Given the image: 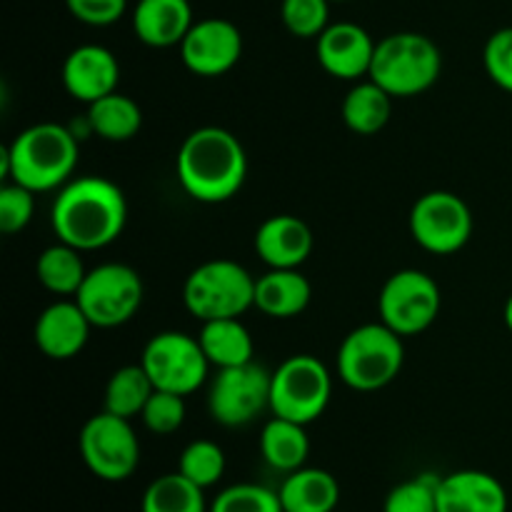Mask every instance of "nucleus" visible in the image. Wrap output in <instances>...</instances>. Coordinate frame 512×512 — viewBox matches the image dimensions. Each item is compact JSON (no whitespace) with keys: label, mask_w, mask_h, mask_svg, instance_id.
Listing matches in <instances>:
<instances>
[{"label":"nucleus","mask_w":512,"mask_h":512,"mask_svg":"<svg viewBox=\"0 0 512 512\" xmlns=\"http://www.w3.org/2000/svg\"><path fill=\"white\" fill-rule=\"evenodd\" d=\"M128 220L125 195L113 180L100 175H83L68 180L55 195L50 225L60 243L80 253L100 250L123 235Z\"/></svg>","instance_id":"nucleus-1"},{"label":"nucleus","mask_w":512,"mask_h":512,"mask_svg":"<svg viewBox=\"0 0 512 512\" xmlns=\"http://www.w3.org/2000/svg\"><path fill=\"white\" fill-rule=\"evenodd\" d=\"M178 183L198 203H225L243 188L248 175V155L230 130L205 125L180 143Z\"/></svg>","instance_id":"nucleus-2"},{"label":"nucleus","mask_w":512,"mask_h":512,"mask_svg":"<svg viewBox=\"0 0 512 512\" xmlns=\"http://www.w3.org/2000/svg\"><path fill=\"white\" fill-rule=\"evenodd\" d=\"M78 165V135L58 123L25 128L3 150V173L10 183L38 193L63 188Z\"/></svg>","instance_id":"nucleus-3"},{"label":"nucleus","mask_w":512,"mask_h":512,"mask_svg":"<svg viewBox=\"0 0 512 512\" xmlns=\"http://www.w3.org/2000/svg\"><path fill=\"white\" fill-rule=\"evenodd\" d=\"M443 70L440 48L423 33L403 30L385 35L375 45L370 80L388 90L393 98H415L435 85Z\"/></svg>","instance_id":"nucleus-4"},{"label":"nucleus","mask_w":512,"mask_h":512,"mask_svg":"<svg viewBox=\"0 0 512 512\" xmlns=\"http://www.w3.org/2000/svg\"><path fill=\"white\" fill-rule=\"evenodd\" d=\"M405 363L403 338L385 323L350 330L338 348V375L358 393H375L400 375Z\"/></svg>","instance_id":"nucleus-5"},{"label":"nucleus","mask_w":512,"mask_h":512,"mask_svg":"<svg viewBox=\"0 0 512 512\" xmlns=\"http://www.w3.org/2000/svg\"><path fill=\"white\" fill-rule=\"evenodd\" d=\"M183 303L200 323L240 318L255 305V278L235 260H208L185 278Z\"/></svg>","instance_id":"nucleus-6"},{"label":"nucleus","mask_w":512,"mask_h":512,"mask_svg":"<svg viewBox=\"0 0 512 512\" xmlns=\"http://www.w3.org/2000/svg\"><path fill=\"white\" fill-rule=\"evenodd\" d=\"M330 395L333 378L313 355H290L270 373V410L278 418L310 425L325 413Z\"/></svg>","instance_id":"nucleus-7"},{"label":"nucleus","mask_w":512,"mask_h":512,"mask_svg":"<svg viewBox=\"0 0 512 512\" xmlns=\"http://www.w3.org/2000/svg\"><path fill=\"white\" fill-rule=\"evenodd\" d=\"M78 445L85 468L105 483H123L140 463V443L130 420L108 410L83 425Z\"/></svg>","instance_id":"nucleus-8"},{"label":"nucleus","mask_w":512,"mask_h":512,"mask_svg":"<svg viewBox=\"0 0 512 512\" xmlns=\"http://www.w3.org/2000/svg\"><path fill=\"white\" fill-rule=\"evenodd\" d=\"M143 293V280L130 265L103 263L88 270L75 300L93 328H118L135 318Z\"/></svg>","instance_id":"nucleus-9"},{"label":"nucleus","mask_w":512,"mask_h":512,"mask_svg":"<svg viewBox=\"0 0 512 512\" xmlns=\"http://www.w3.org/2000/svg\"><path fill=\"white\" fill-rule=\"evenodd\" d=\"M443 305L438 283L428 273L415 268L398 270L385 280L378 298L380 323L388 325L400 338L420 335L435 323Z\"/></svg>","instance_id":"nucleus-10"},{"label":"nucleus","mask_w":512,"mask_h":512,"mask_svg":"<svg viewBox=\"0 0 512 512\" xmlns=\"http://www.w3.org/2000/svg\"><path fill=\"white\" fill-rule=\"evenodd\" d=\"M140 365L150 375L158 390L190 395L208 378V358H205L200 340L178 330H165L153 335L140 355Z\"/></svg>","instance_id":"nucleus-11"},{"label":"nucleus","mask_w":512,"mask_h":512,"mask_svg":"<svg viewBox=\"0 0 512 512\" xmlns=\"http://www.w3.org/2000/svg\"><path fill=\"white\" fill-rule=\"evenodd\" d=\"M410 235L433 255H453L473 235V213L460 195L433 190L415 200L410 210Z\"/></svg>","instance_id":"nucleus-12"},{"label":"nucleus","mask_w":512,"mask_h":512,"mask_svg":"<svg viewBox=\"0 0 512 512\" xmlns=\"http://www.w3.org/2000/svg\"><path fill=\"white\" fill-rule=\"evenodd\" d=\"M270 408V373L255 363L218 370L210 383L208 410L215 423L243 428Z\"/></svg>","instance_id":"nucleus-13"},{"label":"nucleus","mask_w":512,"mask_h":512,"mask_svg":"<svg viewBox=\"0 0 512 512\" xmlns=\"http://www.w3.org/2000/svg\"><path fill=\"white\" fill-rule=\"evenodd\" d=\"M243 55V35L225 18L195 20L180 43V60L200 78H220L238 65Z\"/></svg>","instance_id":"nucleus-14"},{"label":"nucleus","mask_w":512,"mask_h":512,"mask_svg":"<svg viewBox=\"0 0 512 512\" xmlns=\"http://www.w3.org/2000/svg\"><path fill=\"white\" fill-rule=\"evenodd\" d=\"M375 40L358 23H330L315 38L320 68L338 80H358L370 75L375 55Z\"/></svg>","instance_id":"nucleus-15"},{"label":"nucleus","mask_w":512,"mask_h":512,"mask_svg":"<svg viewBox=\"0 0 512 512\" xmlns=\"http://www.w3.org/2000/svg\"><path fill=\"white\" fill-rule=\"evenodd\" d=\"M118 58L103 45H78L63 63V85L70 98L90 105L118 90Z\"/></svg>","instance_id":"nucleus-16"},{"label":"nucleus","mask_w":512,"mask_h":512,"mask_svg":"<svg viewBox=\"0 0 512 512\" xmlns=\"http://www.w3.org/2000/svg\"><path fill=\"white\" fill-rule=\"evenodd\" d=\"M93 323L78 300H58L48 305L35 320V345L50 360H70L88 345Z\"/></svg>","instance_id":"nucleus-17"},{"label":"nucleus","mask_w":512,"mask_h":512,"mask_svg":"<svg viewBox=\"0 0 512 512\" xmlns=\"http://www.w3.org/2000/svg\"><path fill=\"white\" fill-rule=\"evenodd\" d=\"M438 512H508V493L495 475L458 470L440 478Z\"/></svg>","instance_id":"nucleus-18"},{"label":"nucleus","mask_w":512,"mask_h":512,"mask_svg":"<svg viewBox=\"0 0 512 512\" xmlns=\"http://www.w3.org/2000/svg\"><path fill=\"white\" fill-rule=\"evenodd\" d=\"M255 253L268 268H300L313 253V233L295 215H273L255 233Z\"/></svg>","instance_id":"nucleus-19"},{"label":"nucleus","mask_w":512,"mask_h":512,"mask_svg":"<svg viewBox=\"0 0 512 512\" xmlns=\"http://www.w3.org/2000/svg\"><path fill=\"white\" fill-rule=\"evenodd\" d=\"M133 33L148 48H173L193 28L190 0H138L133 8Z\"/></svg>","instance_id":"nucleus-20"},{"label":"nucleus","mask_w":512,"mask_h":512,"mask_svg":"<svg viewBox=\"0 0 512 512\" xmlns=\"http://www.w3.org/2000/svg\"><path fill=\"white\" fill-rule=\"evenodd\" d=\"M313 298L310 280L298 268H270L255 278V308L275 320H290L305 313Z\"/></svg>","instance_id":"nucleus-21"},{"label":"nucleus","mask_w":512,"mask_h":512,"mask_svg":"<svg viewBox=\"0 0 512 512\" xmlns=\"http://www.w3.org/2000/svg\"><path fill=\"white\" fill-rule=\"evenodd\" d=\"M278 495L285 512H333L340 503V485L328 470L303 465L285 475Z\"/></svg>","instance_id":"nucleus-22"},{"label":"nucleus","mask_w":512,"mask_h":512,"mask_svg":"<svg viewBox=\"0 0 512 512\" xmlns=\"http://www.w3.org/2000/svg\"><path fill=\"white\" fill-rule=\"evenodd\" d=\"M198 340L208 363L218 370L253 363V335L240 318L205 320Z\"/></svg>","instance_id":"nucleus-23"},{"label":"nucleus","mask_w":512,"mask_h":512,"mask_svg":"<svg viewBox=\"0 0 512 512\" xmlns=\"http://www.w3.org/2000/svg\"><path fill=\"white\" fill-rule=\"evenodd\" d=\"M260 455L278 473L288 475L300 470L310 455V438L305 433V425L273 415V420H268L260 433Z\"/></svg>","instance_id":"nucleus-24"},{"label":"nucleus","mask_w":512,"mask_h":512,"mask_svg":"<svg viewBox=\"0 0 512 512\" xmlns=\"http://www.w3.org/2000/svg\"><path fill=\"white\" fill-rule=\"evenodd\" d=\"M88 128L108 143H125L143 128V110L130 95L110 93L88 105Z\"/></svg>","instance_id":"nucleus-25"},{"label":"nucleus","mask_w":512,"mask_h":512,"mask_svg":"<svg viewBox=\"0 0 512 512\" xmlns=\"http://www.w3.org/2000/svg\"><path fill=\"white\" fill-rule=\"evenodd\" d=\"M340 113L353 133L375 135L388 125L393 113V95L368 78L348 90Z\"/></svg>","instance_id":"nucleus-26"},{"label":"nucleus","mask_w":512,"mask_h":512,"mask_svg":"<svg viewBox=\"0 0 512 512\" xmlns=\"http://www.w3.org/2000/svg\"><path fill=\"white\" fill-rule=\"evenodd\" d=\"M35 275L48 293L60 295V298H65V295L75 298L88 270L80 258V250L58 240L40 253L38 263H35Z\"/></svg>","instance_id":"nucleus-27"},{"label":"nucleus","mask_w":512,"mask_h":512,"mask_svg":"<svg viewBox=\"0 0 512 512\" xmlns=\"http://www.w3.org/2000/svg\"><path fill=\"white\" fill-rule=\"evenodd\" d=\"M155 390L158 388L145 373L143 365H123L110 375L108 385H105V410L125 420L138 418Z\"/></svg>","instance_id":"nucleus-28"},{"label":"nucleus","mask_w":512,"mask_h":512,"mask_svg":"<svg viewBox=\"0 0 512 512\" xmlns=\"http://www.w3.org/2000/svg\"><path fill=\"white\" fill-rule=\"evenodd\" d=\"M140 512H210L205 490L190 483L185 475L168 473L145 488Z\"/></svg>","instance_id":"nucleus-29"},{"label":"nucleus","mask_w":512,"mask_h":512,"mask_svg":"<svg viewBox=\"0 0 512 512\" xmlns=\"http://www.w3.org/2000/svg\"><path fill=\"white\" fill-rule=\"evenodd\" d=\"M178 473L185 475L190 483L208 490L220 483L225 473V453L213 440H193L183 450L178 463Z\"/></svg>","instance_id":"nucleus-30"},{"label":"nucleus","mask_w":512,"mask_h":512,"mask_svg":"<svg viewBox=\"0 0 512 512\" xmlns=\"http://www.w3.org/2000/svg\"><path fill=\"white\" fill-rule=\"evenodd\" d=\"M210 512H285L280 495L258 483H238L220 490Z\"/></svg>","instance_id":"nucleus-31"},{"label":"nucleus","mask_w":512,"mask_h":512,"mask_svg":"<svg viewBox=\"0 0 512 512\" xmlns=\"http://www.w3.org/2000/svg\"><path fill=\"white\" fill-rule=\"evenodd\" d=\"M438 475H418L395 485L385 498L383 512H438Z\"/></svg>","instance_id":"nucleus-32"},{"label":"nucleus","mask_w":512,"mask_h":512,"mask_svg":"<svg viewBox=\"0 0 512 512\" xmlns=\"http://www.w3.org/2000/svg\"><path fill=\"white\" fill-rule=\"evenodd\" d=\"M280 20L295 38H318L330 25V0H283Z\"/></svg>","instance_id":"nucleus-33"},{"label":"nucleus","mask_w":512,"mask_h":512,"mask_svg":"<svg viewBox=\"0 0 512 512\" xmlns=\"http://www.w3.org/2000/svg\"><path fill=\"white\" fill-rule=\"evenodd\" d=\"M143 425L155 435H173L185 423V398L168 390H155L140 413Z\"/></svg>","instance_id":"nucleus-34"},{"label":"nucleus","mask_w":512,"mask_h":512,"mask_svg":"<svg viewBox=\"0 0 512 512\" xmlns=\"http://www.w3.org/2000/svg\"><path fill=\"white\" fill-rule=\"evenodd\" d=\"M35 193L18 183H5L0 188V230L5 235H15L28 228L33 220Z\"/></svg>","instance_id":"nucleus-35"},{"label":"nucleus","mask_w":512,"mask_h":512,"mask_svg":"<svg viewBox=\"0 0 512 512\" xmlns=\"http://www.w3.org/2000/svg\"><path fill=\"white\" fill-rule=\"evenodd\" d=\"M483 63L490 80L512 93V25L490 35L483 50Z\"/></svg>","instance_id":"nucleus-36"},{"label":"nucleus","mask_w":512,"mask_h":512,"mask_svg":"<svg viewBox=\"0 0 512 512\" xmlns=\"http://www.w3.org/2000/svg\"><path fill=\"white\" fill-rule=\"evenodd\" d=\"M65 5L75 20L93 28L118 23L128 10V0H65Z\"/></svg>","instance_id":"nucleus-37"},{"label":"nucleus","mask_w":512,"mask_h":512,"mask_svg":"<svg viewBox=\"0 0 512 512\" xmlns=\"http://www.w3.org/2000/svg\"><path fill=\"white\" fill-rule=\"evenodd\" d=\"M505 325H508V330L512 333V295L508 298V303H505Z\"/></svg>","instance_id":"nucleus-38"},{"label":"nucleus","mask_w":512,"mask_h":512,"mask_svg":"<svg viewBox=\"0 0 512 512\" xmlns=\"http://www.w3.org/2000/svg\"><path fill=\"white\" fill-rule=\"evenodd\" d=\"M330 3H335V0H330ZM340 3H343V0H340Z\"/></svg>","instance_id":"nucleus-39"}]
</instances>
